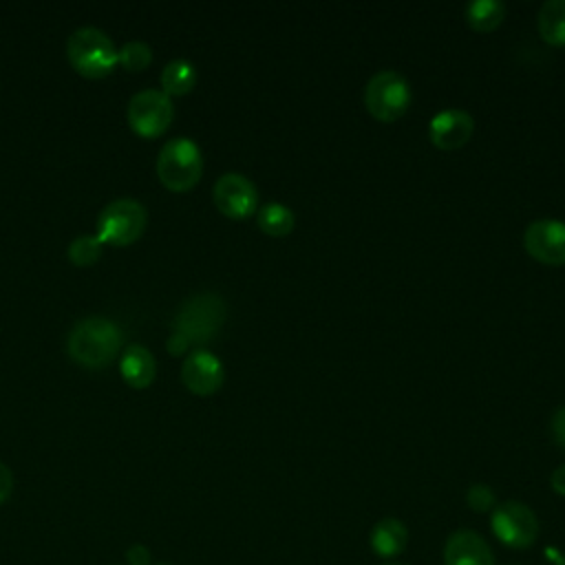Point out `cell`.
Returning <instances> with one entry per match:
<instances>
[{"label": "cell", "mask_w": 565, "mask_h": 565, "mask_svg": "<svg viewBox=\"0 0 565 565\" xmlns=\"http://www.w3.org/2000/svg\"><path fill=\"white\" fill-rule=\"evenodd\" d=\"M66 349L84 366H104L121 349V329L106 316L79 318L68 331Z\"/></svg>", "instance_id": "6da1fadb"}, {"label": "cell", "mask_w": 565, "mask_h": 565, "mask_svg": "<svg viewBox=\"0 0 565 565\" xmlns=\"http://www.w3.org/2000/svg\"><path fill=\"white\" fill-rule=\"evenodd\" d=\"M225 320V302L214 291H199L188 296L174 313V331L188 344H205L214 338Z\"/></svg>", "instance_id": "7a4b0ae2"}, {"label": "cell", "mask_w": 565, "mask_h": 565, "mask_svg": "<svg viewBox=\"0 0 565 565\" xmlns=\"http://www.w3.org/2000/svg\"><path fill=\"white\" fill-rule=\"evenodd\" d=\"M203 172V154L194 139L172 137L157 154V174L161 183L174 192L190 190Z\"/></svg>", "instance_id": "3957f363"}, {"label": "cell", "mask_w": 565, "mask_h": 565, "mask_svg": "<svg viewBox=\"0 0 565 565\" xmlns=\"http://www.w3.org/2000/svg\"><path fill=\"white\" fill-rule=\"evenodd\" d=\"M68 62L86 77H102L117 64V49L113 40L97 26H79L66 42Z\"/></svg>", "instance_id": "277c9868"}, {"label": "cell", "mask_w": 565, "mask_h": 565, "mask_svg": "<svg viewBox=\"0 0 565 565\" xmlns=\"http://www.w3.org/2000/svg\"><path fill=\"white\" fill-rule=\"evenodd\" d=\"M411 86L397 71H377L364 88V106L369 115L382 124H393L411 106Z\"/></svg>", "instance_id": "5b68a950"}, {"label": "cell", "mask_w": 565, "mask_h": 565, "mask_svg": "<svg viewBox=\"0 0 565 565\" xmlns=\"http://www.w3.org/2000/svg\"><path fill=\"white\" fill-rule=\"evenodd\" d=\"M146 227V207L141 201L121 196L106 203L97 216V236L104 243L128 245L141 236Z\"/></svg>", "instance_id": "8992f818"}, {"label": "cell", "mask_w": 565, "mask_h": 565, "mask_svg": "<svg viewBox=\"0 0 565 565\" xmlns=\"http://www.w3.org/2000/svg\"><path fill=\"white\" fill-rule=\"evenodd\" d=\"M490 525L494 536L512 550L530 547L539 536L536 514L521 501L499 503L492 512Z\"/></svg>", "instance_id": "52a82bcc"}, {"label": "cell", "mask_w": 565, "mask_h": 565, "mask_svg": "<svg viewBox=\"0 0 565 565\" xmlns=\"http://www.w3.org/2000/svg\"><path fill=\"white\" fill-rule=\"evenodd\" d=\"M174 117L172 99L159 88H146L128 102V124L143 137L161 135Z\"/></svg>", "instance_id": "ba28073f"}, {"label": "cell", "mask_w": 565, "mask_h": 565, "mask_svg": "<svg viewBox=\"0 0 565 565\" xmlns=\"http://www.w3.org/2000/svg\"><path fill=\"white\" fill-rule=\"evenodd\" d=\"M523 247L543 265H565V223L556 218L532 221L523 232Z\"/></svg>", "instance_id": "9c48e42d"}, {"label": "cell", "mask_w": 565, "mask_h": 565, "mask_svg": "<svg viewBox=\"0 0 565 565\" xmlns=\"http://www.w3.org/2000/svg\"><path fill=\"white\" fill-rule=\"evenodd\" d=\"M216 207L230 218H247L256 212L258 190L241 172H225L216 179L212 188Z\"/></svg>", "instance_id": "30bf717a"}, {"label": "cell", "mask_w": 565, "mask_h": 565, "mask_svg": "<svg viewBox=\"0 0 565 565\" xmlns=\"http://www.w3.org/2000/svg\"><path fill=\"white\" fill-rule=\"evenodd\" d=\"M475 119L466 110L446 108L428 121V139L439 150H457L472 137Z\"/></svg>", "instance_id": "8fae6325"}, {"label": "cell", "mask_w": 565, "mask_h": 565, "mask_svg": "<svg viewBox=\"0 0 565 565\" xmlns=\"http://www.w3.org/2000/svg\"><path fill=\"white\" fill-rule=\"evenodd\" d=\"M181 380L192 393L210 395L223 384V362L207 349H194L183 360Z\"/></svg>", "instance_id": "7c38bea8"}, {"label": "cell", "mask_w": 565, "mask_h": 565, "mask_svg": "<svg viewBox=\"0 0 565 565\" xmlns=\"http://www.w3.org/2000/svg\"><path fill=\"white\" fill-rule=\"evenodd\" d=\"M444 565H494V554L481 534L457 530L446 539Z\"/></svg>", "instance_id": "4fadbf2b"}, {"label": "cell", "mask_w": 565, "mask_h": 565, "mask_svg": "<svg viewBox=\"0 0 565 565\" xmlns=\"http://www.w3.org/2000/svg\"><path fill=\"white\" fill-rule=\"evenodd\" d=\"M119 371H121V377L130 386L143 388V386H148L154 380L157 362H154V355L150 353L148 347H143V344H128L124 349V353H121Z\"/></svg>", "instance_id": "5bb4252c"}, {"label": "cell", "mask_w": 565, "mask_h": 565, "mask_svg": "<svg viewBox=\"0 0 565 565\" xmlns=\"http://www.w3.org/2000/svg\"><path fill=\"white\" fill-rule=\"evenodd\" d=\"M369 541H371V550L380 558H393L406 550L408 530L399 519L384 516L373 525Z\"/></svg>", "instance_id": "9a60e30c"}, {"label": "cell", "mask_w": 565, "mask_h": 565, "mask_svg": "<svg viewBox=\"0 0 565 565\" xmlns=\"http://www.w3.org/2000/svg\"><path fill=\"white\" fill-rule=\"evenodd\" d=\"M539 35L552 46H565V0H547L536 15Z\"/></svg>", "instance_id": "2e32d148"}, {"label": "cell", "mask_w": 565, "mask_h": 565, "mask_svg": "<svg viewBox=\"0 0 565 565\" xmlns=\"http://www.w3.org/2000/svg\"><path fill=\"white\" fill-rule=\"evenodd\" d=\"M466 22L470 29L479 31V33H490L494 29H499V24L505 18V4L499 0H475L470 4H466L463 9Z\"/></svg>", "instance_id": "e0dca14e"}, {"label": "cell", "mask_w": 565, "mask_h": 565, "mask_svg": "<svg viewBox=\"0 0 565 565\" xmlns=\"http://www.w3.org/2000/svg\"><path fill=\"white\" fill-rule=\"evenodd\" d=\"M194 82H196V71L183 57L170 60L161 71V88L168 97L190 93L194 88Z\"/></svg>", "instance_id": "ac0fdd59"}, {"label": "cell", "mask_w": 565, "mask_h": 565, "mask_svg": "<svg viewBox=\"0 0 565 565\" xmlns=\"http://www.w3.org/2000/svg\"><path fill=\"white\" fill-rule=\"evenodd\" d=\"M256 223L267 236H287L296 225V216L282 203H267L256 212Z\"/></svg>", "instance_id": "d6986e66"}, {"label": "cell", "mask_w": 565, "mask_h": 565, "mask_svg": "<svg viewBox=\"0 0 565 565\" xmlns=\"http://www.w3.org/2000/svg\"><path fill=\"white\" fill-rule=\"evenodd\" d=\"M104 241L97 234H82L68 243V258L75 265H90L99 258Z\"/></svg>", "instance_id": "ffe728a7"}, {"label": "cell", "mask_w": 565, "mask_h": 565, "mask_svg": "<svg viewBox=\"0 0 565 565\" xmlns=\"http://www.w3.org/2000/svg\"><path fill=\"white\" fill-rule=\"evenodd\" d=\"M152 49L143 40H130L117 51V62L128 71H141L150 64Z\"/></svg>", "instance_id": "44dd1931"}, {"label": "cell", "mask_w": 565, "mask_h": 565, "mask_svg": "<svg viewBox=\"0 0 565 565\" xmlns=\"http://www.w3.org/2000/svg\"><path fill=\"white\" fill-rule=\"evenodd\" d=\"M466 503L475 512H488L497 503L494 490L490 486H486V483H475V486H470L466 490Z\"/></svg>", "instance_id": "7402d4cb"}, {"label": "cell", "mask_w": 565, "mask_h": 565, "mask_svg": "<svg viewBox=\"0 0 565 565\" xmlns=\"http://www.w3.org/2000/svg\"><path fill=\"white\" fill-rule=\"evenodd\" d=\"M550 433H552L554 444L565 450V406H561V408H556V411L552 413Z\"/></svg>", "instance_id": "603a6c76"}, {"label": "cell", "mask_w": 565, "mask_h": 565, "mask_svg": "<svg viewBox=\"0 0 565 565\" xmlns=\"http://www.w3.org/2000/svg\"><path fill=\"white\" fill-rule=\"evenodd\" d=\"M126 558H128V565H150V550L137 543L126 552Z\"/></svg>", "instance_id": "cb8c5ba5"}, {"label": "cell", "mask_w": 565, "mask_h": 565, "mask_svg": "<svg viewBox=\"0 0 565 565\" xmlns=\"http://www.w3.org/2000/svg\"><path fill=\"white\" fill-rule=\"evenodd\" d=\"M11 490H13V475H11L9 466L0 461V503H4L9 499Z\"/></svg>", "instance_id": "d4e9b609"}, {"label": "cell", "mask_w": 565, "mask_h": 565, "mask_svg": "<svg viewBox=\"0 0 565 565\" xmlns=\"http://www.w3.org/2000/svg\"><path fill=\"white\" fill-rule=\"evenodd\" d=\"M166 344H168V351H170L172 355H179V353H183V351L190 347V344H188V340H185L183 335H179L177 331H172V333H170V338H168V342H166Z\"/></svg>", "instance_id": "484cf974"}, {"label": "cell", "mask_w": 565, "mask_h": 565, "mask_svg": "<svg viewBox=\"0 0 565 565\" xmlns=\"http://www.w3.org/2000/svg\"><path fill=\"white\" fill-rule=\"evenodd\" d=\"M550 483H552V490L558 492L561 497H565V463L558 466L552 477H550Z\"/></svg>", "instance_id": "4316f807"}]
</instances>
